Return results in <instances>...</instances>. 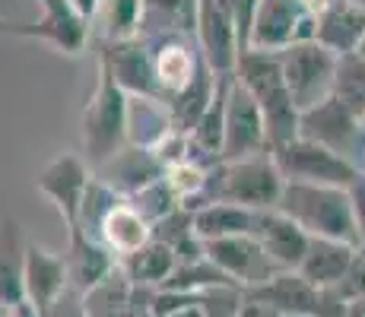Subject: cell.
I'll use <instances>...</instances> for the list:
<instances>
[{"label": "cell", "instance_id": "1", "mask_svg": "<svg viewBox=\"0 0 365 317\" xmlns=\"http://www.w3.org/2000/svg\"><path fill=\"white\" fill-rule=\"evenodd\" d=\"M235 80L248 89L261 108L270 150L292 143L299 137L302 115L289 95V86H286L279 51H242L235 61Z\"/></svg>", "mask_w": 365, "mask_h": 317}, {"label": "cell", "instance_id": "2", "mask_svg": "<svg viewBox=\"0 0 365 317\" xmlns=\"http://www.w3.org/2000/svg\"><path fill=\"white\" fill-rule=\"evenodd\" d=\"M283 187H286V178L279 175L273 150L261 152V156L235 159V162H216L210 168L207 190H203V197L194 209L207 207V203H235V207L255 209V213L277 209Z\"/></svg>", "mask_w": 365, "mask_h": 317}, {"label": "cell", "instance_id": "3", "mask_svg": "<svg viewBox=\"0 0 365 317\" xmlns=\"http://www.w3.org/2000/svg\"><path fill=\"white\" fill-rule=\"evenodd\" d=\"M277 209L289 216L305 235L331 238V241H343V244H353V248H362L346 187L296 185V181H286Z\"/></svg>", "mask_w": 365, "mask_h": 317}, {"label": "cell", "instance_id": "4", "mask_svg": "<svg viewBox=\"0 0 365 317\" xmlns=\"http://www.w3.org/2000/svg\"><path fill=\"white\" fill-rule=\"evenodd\" d=\"M80 137L89 168L99 172L128 146V93L115 83L108 67L99 61V83L86 98L80 115Z\"/></svg>", "mask_w": 365, "mask_h": 317}, {"label": "cell", "instance_id": "5", "mask_svg": "<svg viewBox=\"0 0 365 317\" xmlns=\"http://www.w3.org/2000/svg\"><path fill=\"white\" fill-rule=\"evenodd\" d=\"M279 63H283V76L289 95L296 102L299 115L324 105L336 89V67L340 58L321 48L318 41H302L286 51H279Z\"/></svg>", "mask_w": 365, "mask_h": 317}, {"label": "cell", "instance_id": "6", "mask_svg": "<svg viewBox=\"0 0 365 317\" xmlns=\"http://www.w3.org/2000/svg\"><path fill=\"white\" fill-rule=\"evenodd\" d=\"M273 159L279 165V175L296 185H324V187H346L362 175L359 165L336 156L334 150L314 143V140L296 137L292 143L273 150Z\"/></svg>", "mask_w": 365, "mask_h": 317}, {"label": "cell", "instance_id": "7", "mask_svg": "<svg viewBox=\"0 0 365 317\" xmlns=\"http://www.w3.org/2000/svg\"><path fill=\"white\" fill-rule=\"evenodd\" d=\"M318 16L305 0H261L251 19L248 51H286L302 41H314Z\"/></svg>", "mask_w": 365, "mask_h": 317}, {"label": "cell", "instance_id": "8", "mask_svg": "<svg viewBox=\"0 0 365 317\" xmlns=\"http://www.w3.org/2000/svg\"><path fill=\"white\" fill-rule=\"evenodd\" d=\"M38 10L41 13L35 23H10L6 35L41 41L64 58L86 54L89 38H93V23L83 13H76L70 0H38Z\"/></svg>", "mask_w": 365, "mask_h": 317}, {"label": "cell", "instance_id": "9", "mask_svg": "<svg viewBox=\"0 0 365 317\" xmlns=\"http://www.w3.org/2000/svg\"><path fill=\"white\" fill-rule=\"evenodd\" d=\"M299 137L314 140V143L334 150L336 156L349 159L353 165L362 168L365 156V118H359L353 108L340 102L336 95H331L324 105L305 111L299 124Z\"/></svg>", "mask_w": 365, "mask_h": 317}, {"label": "cell", "instance_id": "10", "mask_svg": "<svg viewBox=\"0 0 365 317\" xmlns=\"http://www.w3.org/2000/svg\"><path fill=\"white\" fill-rule=\"evenodd\" d=\"M93 168L83 156L76 152H58L54 159H48L41 165L38 178H35V190L41 197L54 203V209L61 213L67 229H73L80 222V209L86 200V190L93 185Z\"/></svg>", "mask_w": 365, "mask_h": 317}, {"label": "cell", "instance_id": "11", "mask_svg": "<svg viewBox=\"0 0 365 317\" xmlns=\"http://www.w3.org/2000/svg\"><path fill=\"white\" fill-rule=\"evenodd\" d=\"M270 152V140H267V124L251 93L235 80L229 83L226 98V130H222V152L220 162H235L248 156H261Z\"/></svg>", "mask_w": 365, "mask_h": 317}, {"label": "cell", "instance_id": "12", "mask_svg": "<svg viewBox=\"0 0 365 317\" xmlns=\"http://www.w3.org/2000/svg\"><path fill=\"white\" fill-rule=\"evenodd\" d=\"M99 61L108 67V73L115 76V83L128 95L163 98L159 83H156V67H153V48L146 35L130 38V41H102Z\"/></svg>", "mask_w": 365, "mask_h": 317}, {"label": "cell", "instance_id": "13", "mask_svg": "<svg viewBox=\"0 0 365 317\" xmlns=\"http://www.w3.org/2000/svg\"><path fill=\"white\" fill-rule=\"evenodd\" d=\"M153 48V67H156V83L159 93L168 102L187 89V83L194 80V73L200 70L203 54L194 35H175V32H163V35H146Z\"/></svg>", "mask_w": 365, "mask_h": 317}, {"label": "cell", "instance_id": "14", "mask_svg": "<svg viewBox=\"0 0 365 317\" xmlns=\"http://www.w3.org/2000/svg\"><path fill=\"white\" fill-rule=\"evenodd\" d=\"M207 260L216 264L235 286L255 289L267 283L270 276H277V266L270 264V257L257 244L255 235H238V238H222V241H207L203 244Z\"/></svg>", "mask_w": 365, "mask_h": 317}, {"label": "cell", "instance_id": "15", "mask_svg": "<svg viewBox=\"0 0 365 317\" xmlns=\"http://www.w3.org/2000/svg\"><path fill=\"white\" fill-rule=\"evenodd\" d=\"M70 289L89 295L96 286H102L108 276H115L121 260L115 257L99 238L86 235L83 229H67V251H64Z\"/></svg>", "mask_w": 365, "mask_h": 317}, {"label": "cell", "instance_id": "16", "mask_svg": "<svg viewBox=\"0 0 365 317\" xmlns=\"http://www.w3.org/2000/svg\"><path fill=\"white\" fill-rule=\"evenodd\" d=\"M255 238L277 270H299L308 254V244H312V235H305V232L286 213H279V209H261V213H257Z\"/></svg>", "mask_w": 365, "mask_h": 317}, {"label": "cell", "instance_id": "17", "mask_svg": "<svg viewBox=\"0 0 365 317\" xmlns=\"http://www.w3.org/2000/svg\"><path fill=\"white\" fill-rule=\"evenodd\" d=\"M23 286H26V301L41 314L51 301H58L70 289L64 254H51L41 244H26Z\"/></svg>", "mask_w": 365, "mask_h": 317}, {"label": "cell", "instance_id": "18", "mask_svg": "<svg viewBox=\"0 0 365 317\" xmlns=\"http://www.w3.org/2000/svg\"><path fill=\"white\" fill-rule=\"evenodd\" d=\"M245 298H255L273 308L279 317H312L314 305H318V289L305 283L296 270H279L267 283L245 289Z\"/></svg>", "mask_w": 365, "mask_h": 317}, {"label": "cell", "instance_id": "19", "mask_svg": "<svg viewBox=\"0 0 365 317\" xmlns=\"http://www.w3.org/2000/svg\"><path fill=\"white\" fill-rule=\"evenodd\" d=\"M362 35H365V10L346 4V0H334L318 16L314 41L321 48H327L331 54H336V58H349V54H359Z\"/></svg>", "mask_w": 365, "mask_h": 317}, {"label": "cell", "instance_id": "20", "mask_svg": "<svg viewBox=\"0 0 365 317\" xmlns=\"http://www.w3.org/2000/svg\"><path fill=\"white\" fill-rule=\"evenodd\" d=\"M96 175H99L105 185L115 187L121 197H133L137 190H143L146 185H153V181L163 178L165 168H163V162L156 159L153 150H133V146H124V150L118 152L108 165H102Z\"/></svg>", "mask_w": 365, "mask_h": 317}, {"label": "cell", "instance_id": "21", "mask_svg": "<svg viewBox=\"0 0 365 317\" xmlns=\"http://www.w3.org/2000/svg\"><path fill=\"white\" fill-rule=\"evenodd\" d=\"M175 133L172 115L163 98L128 95V146L133 150H159Z\"/></svg>", "mask_w": 365, "mask_h": 317}, {"label": "cell", "instance_id": "22", "mask_svg": "<svg viewBox=\"0 0 365 317\" xmlns=\"http://www.w3.org/2000/svg\"><path fill=\"white\" fill-rule=\"evenodd\" d=\"M96 238L115 254L118 260H128L130 254H137L143 244L153 241V225L130 207V200H121L108 216L102 219Z\"/></svg>", "mask_w": 365, "mask_h": 317}, {"label": "cell", "instance_id": "23", "mask_svg": "<svg viewBox=\"0 0 365 317\" xmlns=\"http://www.w3.org/2000/svg\"><path fill=\"white\" fill-rule=\"evenodd\" d=\"M353 254H356L353 244L331 241V238H312L305 260H302V266L296 273L305 279V283H312L318 292H327V289L340 286Z\"/></svg>", "mask_w": 365, "mask_h": 317}, {"label": "cell", "instance_id": "24", "mask_svg": "<svg viewBox=\"0 0 365 317\" xmlns=\"http://www.w3.org/2000/svg\"><path fill=\"white\" fill-rule=\"evenodd\" d=\"M216 89H220V73H216V70L203 61L200 70L194 73V80L187 83V89H181L178 95L165 102L175 130L185 133V137H191V130L197 127V121L203 118V111H207L210 102L216 98Z\"/></svg>", "mask_w": 365, "mask_h": 317}, {"label": "cell", "instance_id": "25", "mask_svg": "<svg viewBox=\"0 0 365 317\" xmlns=\"http://www.w3.org/2000/svg\"><path fill=\"white\" fill-rule=\"evenodd\" d=\"M26 244L19 222L4 216L0 219V301L4 305H23L26 286H23V266H26Z\"/></svg>", "mask_w": 365, "mask_h": 317}, {"label": "cell", "instance_id": "26", "mask_svg": "<svg viewBox=\"0 0 365 317\" xmlns=\"http://www.w3.org/2000/svg\"><path fill=\"white\" fill-rule=\"evenodd\" d=\"M194 232L203 244L207 241H222V238H238V235H255V209L235 207V203H207V207L194 209Z\"/></svg>", "mask_w": 365, "mask_h": 317}, {"label": "cell", "instance_id": "27", "mask_svg": "<svg viewBox=\"0 0 365 317\" xmlns=\"http://www.w3.org/2000/svg\"><path fill=\"white\" fill-rule=\"evenodd\" d=\"M175 266H178V257L172 254L168 244L156 241V238L150 244H143L137 254H130L128 260H121L124 276L133 286H143V289H163L172 279Z\"/></svg>", "mask_w": 365, "mask_h": 317}, {"label": "cell", "instance_id": "28", "mask_svg": "<svg viewBox=\"0 0 365 317\" xmlns=\"http://www.w3.org/2000/svg\"><path fill=\"white\" fill-rule=\"evenodd\" d=\"M93 26H99L102 41L140 38L146 26V6L143 0H102Z\"/></svg>", "mask_w": 365, "mask_h": 317}, {"label": "cell", "instance_id": "29", "mask_svg": "<svg viewBox=\"0 0 365 317\" xmlns=\"http://www.w3.org/2000/svg\"><path fill=\"white\" fill-rule=\"evenodd\" d=\"M146 6V26L143 35H194L197 38V16L200 0H143Z\"/></svg>", "mask_w": 365, "mask_h": 317}, {"label": "cell", "instance_id": "30", "mask_svg": "<svg viewBox=\"0 0 365 317\" xmlns=\"http://www.w3.org/2000/svg\"><path fill=\"white\" fill-rule=\"evenodd\" d=\"M128 200H130V207L137 209V213L143 216V219L150 222V225H159L163 219H168L172 213L185 209L178 197L168 190L165 178H159V181H153V185H146L143 190H137L133 197H128Z\"/></svg>", "mask_w": 365, "mask_h": 317}, {"label": "cell", "instance_id": "31", "mask_svg": "<svg viewBox=\"0 0 365 317\" xmlns=\"http://www.w3.org/2000/svg\"><path fill=\"white\" fill-rule=\"evenodd\" d=\"M334 95L340 98L346 108H353L359 118H365V58H359V54L340 58Z\"/></svg>", "mask_w": 365, "mask_h": 317}, {"label": "cell", "instance_id": "32", "mask_svg": "<svg viewBox=\"0 0 365 317\" xmlns=\"http://www.w3.org/2000/svg\"><path fill=\"white\" fill-rule=\"evenodd\" d=\"M343 301H362L365 298V248H356L353 260H349L346 273H343L340 286L334 289Z\"/></svg>", "mask_w": 365, "mask_h": 317}, {"label": "cell", "instance_id": "33", "mask_svg": "<svg viewBox=\"0 0 365 317\" xmlns=\"http://www.w3.org/2000/svg\"><path fill=\"white\" fill-rule=\"evenodd\" d=\"M38 317H89V311H86V295L76 292V289H67V292L61 295L58 301H51V305H48Z\"/></svg>", "mask_w": 365, "mask_h": 317}, {"label": "cell", "instance_id": "34", "mask_svg": "<svg viewBox=\"0 0 365 317\" xmlns=\"http://www.w3.org/2000/svg\"><path fill=\"white\" fill-rule=\"evenodd\" d=\"M349 203H353V219H356V232H359V244L365 248V175L349 185Z\"/></svg>", "mask_w": 365, "mask_h": 317}, {"label": "cell", "instance_id": "35", "mask_svg": "<svg viewBox=\"0 0 365 317\" xmlns=\"http://www.w3.org/2000/svg\"><path fill=\"white\" fill-rule=\"evenodd\" d=\"M346 311L349 301H343L334 289H327V292H318V305H314L312 317H346Z\"/></svg>", "mask_w": 365, "mask_h": 317}, {"label": "cell", "instance_id": "36", "mask_svg": "<svg viewBox=\"0 0 365 317\" xmlns=\"http://www.w3.org/2000/svg\"><path fill=\"white\" fill-rule=\"evenodd\" d=\"M235 317H279L273 308H267L261 305V301H255V298H245V305H242V311H238Z\"/></svg>", "mask_w": 365, "mask_h": 317}, {"label": "cell", "instance_id": "37", "mask_svg": "<svg viewBox=\"0 0 365 317\" xmlns=\"http://www.w3.org/2000/svg\"><path fill=\"white\" fill-rule=\"evenodd\" d=\"M70 4H73V10H76V13H83V16H86L89 23H93L96 13H99V4H102V0H70Z\"/></svg>", "mask_w": 365, "mask_h": 317}, {"label": "cell", "instance_id": "38", "mask_svg": "<svg viewBox=\"0 0 365 317\" xmlns=\"http://www.w3.org/2000/svg\"><path fill=\"white\" fill-rule=\"evenodd\" d=\"M346 317H365V298H362V301H349Z\"/></svg>", "mask_w": 365, "mask_h": 317}, {"label": "cell", "instance_id": "39", "mask_svg": "<svg viewBox=\"0 0 365 317\" xmlns=\"http://www.w3.org/2000/svg\"><path fill=\"white\" fill-rule=\"evenodd\" d=\"M168 317H203V314H200V308H197V305H191V308H181V311L168 314Z\"/></svg>", "mask_w": 365, "mask_h": 317}, {"label": "cell", "instance_id": "40", "mask_svg": "<svg viewBox=\"0 0 365 317\" xmlns=\"http://www.w3.org/2000/svg\"><path fill=\"white\" fill-rule=\"evenodd\" d=\"M16 317H38V311H35L29 301H23V305H16Z\"/></svg>", "mask_w": 365, "mask_h": 317}, {"label": "cell", "instance_id": "41", "mask_svg": "<svg viewBox=\"0 0 365 317\" xmlns=\"http://www.w3.org/2000/svg\"><path fill=\"white\" fill-rule=\"evenodd\" d=\"M0 317H16V308H13V305H4V301H0Z\"/></svg>", "mask_w": 365, "mask_h": 317}, {"label": "cell", "instance_id": "42", "mask_svg": "<svg viewBox=\"0 0 365 317\" xmlns=\"http://www.w3.org/2000/svg\"><path fill=\"white\" fill-rule=\"evenodd\" d=\"M346 4H353V6H359V10H365V0H346Z\"/></svg>", "mask_w": 365, "mask_h": 317}, {"label": "cell", "instance_id": "43", "mask_svg": "<svg viewBox=\"0 0 365 317\" xmlns=\"http://www.w3.org/2000/svg\"><path fill=\"white\" fill-rule=\"evenodd\" d=\"M359 58H365V35H362V45H359Z\"/></svg>", "mask_w": 365, "mask_h": 317}, {"label": "cell", "instance_id": "44", "mask_svg": "<svg viewBox=\"0 0 365 317\" xmlns=\"http://www.w3.org/2000/svg\"><path fill=\"white\" fill-rule=\"evenodd\" d=\"M6 29H10V23H4V19H0V32H6Z\"/></svg>", "mask_w": 365, "mask_h": 317}, {"label": "cell", "instance_id": "45", "mask_svg": "<svg viewBox=\"0 0 365 317\" xmlns=\"http://www.w3.org/2000/svg\"><path fill=\"white\" fill-rule=\"evenodd\" d=\"M362 175H365V156H362Z\"/></svg>", "mask_w": 365, "mask_h": 317}]
</instances>
